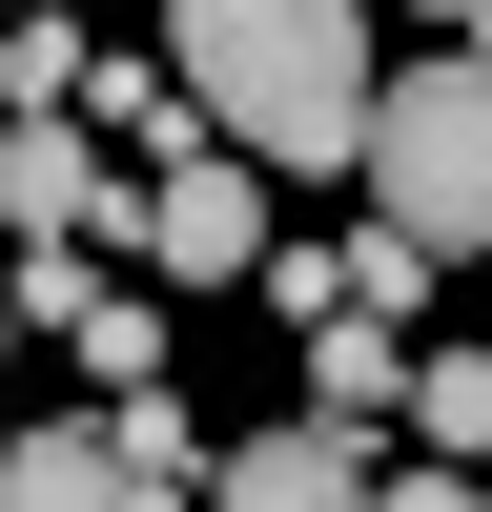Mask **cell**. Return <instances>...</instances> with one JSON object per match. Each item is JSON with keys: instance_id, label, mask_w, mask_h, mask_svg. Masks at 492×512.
<instances>
[{"instance_id": "cell-9", "label": "cell", "mask_w": 492, "mask_h": 512, "mask_svg": "<svg viewBox=\"0 0 492 512\" xmlns=\"http://www.w3.org/2000/svg\"><path fill=\"white\" fill-rule=\"evenodd\" d=\"M82 369H103V410L164 390V287H103V308H82Z\"/></svg>"}, {"instance_id": "cell-12", "label": "cell", "mask_w": 492, "mask_h": 512, "mask_svg": "<svg viewBox=\"0 0 492 512\" xmlns=\"http://www.w3.org/2000/svg\"><path fill=\"white\" fill-rule=\"evenodd\" d=\"M410 21H431V41H492V0H410Z\"/></svg>"}, {"instance_id": "cell-4", "label": "cell", "mask_w": 492, "mask_h": 512, "mask_svg": "<svg viewBox=\"0 0 492 512\" xmlns=\"http://www.w3.org/2000/svg\"><path fill=\"white\" fill-rule=\"evenodd\" d=\"M0 226L21 246H144V185H123V144H82V123H21V144H0Z\"/></svg>"}, {"instance_id": "cell-1", "label": "cell", "mask_w": 492, "mask_h": 512, "mask_svg": "<svg viewBox=\"0 0 492 512\" xmlns=\"http://www.w3.org/2000/svg\"><path fill=\"white\" fill-rule=\"evenodd\" d=\"M164 62H185L205 144H246L267 185H369V123H390V62H369V0H164Z\"/></svg>"}, {"instance_id": "cell-6", "label": "cell", "mask_w": 492, "mask_h": 512, "mask_svg": "<svg viewBox=\"0 0 492 512\" xmlns=\"http://www.w3.org/2000/svg\"><path fill=\"white\" fill-rule=\"evenodd\" d=\"M410 390H431V369H410V328H308V410H328V431H410Z\"/></svg>"}, {"instance_id": "cell-10", "label": "cell", "mask_w": 492, "mask_h": 512, "mask_svg": "<svg viewBox=\"0 0 492 512\" xmlns=\"http://www.w3.org/2000/svg\"><path fill=\"white\" fill-rule=\"evenodd\" d=\"M431 267H451V246H410V226H349V308H369V328H410V308H431Z\"/></svg>"}, {"instance_id": "cell-5", "label": "cell", "mask_w": 492, "mask_h": 512, "mask_svg": "<svg viewBox=\"0 0 492 512\" xmlns=\"http://www.w3.org/2000/svg\"><path fill=\"white\" fill-rule=\"evenodd\" d=\"M205 512H390V451L328 431V410H287V431L226 451V492H205Z\"/></svg>"}, {"instance_id": "cell-2", "label": "cell", "mask_w": 492, "mask_h": 512, "mask_svg": "<svg viewBox=\"0 0 492 512\" xmlns=\"http://www.w3.org/2000/svg\"><path fill=\"white\" fill-rule=\"evenodd\" d=\"M369 226L492 267V41H431L390 62V123H369Z\"/></svg>"}, {"instance_id": "cell-7", "label": "cell", "mask_w": 492, "mask_h": 512, "mask_svg": "<svg viewBox=\"0 0 492 512\" xmlns=\"http://www.w3.org/2000/svg\"><path fill=\"white\" fill-rule=\"evenodd\" d=\"M0 512H144V472H123V431H21L0 451Z\"/></svg>"}, {"instance_id": "cell-11", "label": "cell", "mask_w": 492, "mask_h": 512, "mask_svg": "<svg viewBox=\"0 0 492 512\" xmlns=\"http://www.w3.org/2000/svg\"><path fill=\"white\" fill-rule=\"evenodd\" d=\"M390 512H492V472H431V451H410V472H390Z\"/></svg>"}, {"instance_id": "cell-8", "label": "cell", "mask_w": 492, "mask_h": 512, "mask_svg": "<svg viewBox=\"0 0 492 512\" xmlns=\"http://www.w3.org/2000/svg\"><path fill=\"white\" fill-rule=\"evenodd\" d=\"M410 451H431V472H492V349H431V390H410Z\"/></svg>"}, {"instance_id": "cell-3", "label": "cell", "mask_w": 492, "mask_h": 512, "mask_svg": "<svg viewBox=\"0 0 492 512\" xmlns=\"http://www.w3.org/2000/svg\"><path fill=\"white\" fill-rule=\"evenodd\" d=\"M287 246H267V164L246 144H205V164H164L144 185V287H267Z\"/></svg>"}]
</instances>
